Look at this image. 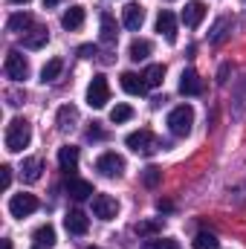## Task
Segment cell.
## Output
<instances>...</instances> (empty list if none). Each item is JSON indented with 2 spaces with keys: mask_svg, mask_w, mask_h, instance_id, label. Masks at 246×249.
<instances>
[{
  "mask_svg": "<svg viewBox=\"0 0 246 249\" xmlns=\"http://www.w3.org/2000/svg\"><path fill=\"white\" fill-rule=\"evenodd\" d=\"M29 139H32V124L26 122V119H12V122H9L6 136H3L9 154H20V151L29 145Z\"/></svg>",
  "mask_w": 246,
  "mask_h": 249,
  "instance_id": "cell-1",
  "label": "cell"
},
{
  "mask_svg": "<svg viewBox=\"0 0 246 249\" xmlns=\"http://www.w3.org/2000/svg\"><path fill=\"white\" fill-rule=\"evenodd\" d=\"M191 124H194V107L191 105H177L168 113V127H171L174 136H188L191 133Z\"/></svg>",
  "mask_w": 246,
  "mask_h": 249,
  "instance_id": "cell-2",
  "label": "cell"
},
{
  "mask_svg": "<svg viewBox=\"0 0 246 249\" xmlns=\"http://www.w3.org/2000/svg\"><path fill=\"white\" fill-rule=\"evenodd\" d=\"M127 148L133 151V154H142V157H148V154H154L157 148H159V142H157V136L148 130V127H142V130H133V133H127Z\"/></svg>",
  "mask_w": 246,
  "mask_h": 249,
  "instance_id": "cell-3",
  "label": "cell"
},
{
  "mask_svg": "<svg viewBox=\"0 0 246 249\" xmlns=\"http://www.w3.org/2000/svg\"><path fill=\"white\" fill-rule=\"evenodd\" d=\"M107 102H110V84H107V78L105 75H93V81L87 87V105L96 107V110H102Z\"/></svg>",
  "mask_w": 246,
  "mask_h": 249,
  "instance_id": "cell-4",
  "label": "cell"
},
{
  "mask_svg": "<svg viewBox=\"0 0 246 249\" xmlns=\"http://www.w3.org/2000/svg\"><path fill=\"white\" fill-rule=\"evenodd\" d=\"M3 72H6V78H12V81H23V78L29 75V61H26L18 50H12V53L6 55Z\"/></svg>",
  "mask_w": 246,
  "mask_h": 249,
  "instance_id": "cell-5",
  "label": "cell"
},
{
  "mask_svg": "<svg viewBox=\"0 0 246 249\" xmlns=\"http://www.w3.org/2000/svg\"><path fill=\"white\" fill-rule=\"evenodd\" d=\"M35 209H38V197H35V194L20 191V194H12V200H9V212H12V217H29Z\"/></svg>",
  "mask_w": 246,
  "mask_h": 249,
  "instance_id": "cell-6",
  "label": "cell"
},
{
  "mask_svg": "<svg viewBox=\"0 0 246 249\" xmlns=\"http://www.w3.org/2000/svg\"><path fill=\"white\" fill-rule=\"evenodd\" d=\"M96 171L105 174V177H119L124 171V160L116 151H107V154H102V157L96 160Z\"/></svg>",
  "mask_w": 246,
  "mask_h": 249,
  "instance_id": "cell-7",
  "label": "cell"
},
{
  "mask_svg": "<svg viewBox=\"0 0 246 249\" xmlns=\"http://www.w3.org/2000/svg\"><path fill=\"white\" fill-rule=\"evenodd\" d=\"M93 214H96L99 220H113V217L119 214L116 197H110V194H96V197H93Z\"/></svg>",
  "mask_w": 246,
  "mask_h": 249,
  "instance_id": "cell-8",
  "label": "cell"
},
{
  "mask_svg": "<svg viewBox=\"0 0 246 249\" xmlns=\"http://www.w3.org/2000/svg\"><path fill=\"white\" fill-rule=\"evenodd\" d=\"M157 32H159V35H165V41H168V44H174V41H177V18H174V12L162 9V12L157 15Z\"/></svg>",
  "mask_w": 246,
  "mask_h": 249,
  "instance_id": "cell-9",
  "label": "cell"
},
{
  "mask_svg": "<svg viewBox=\"0 0 246 249\" xmlns=\"http://www.w3.org/2000/svg\"><path fill=\"white\" fill-rule=\"evenodd\" d=\"M203 18H206V6H203V0H191V3H185L183 23L188 26V29H197V26L203 23Z\"/></svg>",
  "mask_w": 246,
  "mask_h": 249,
  "instance_id": "cell-10",
  "label": "cell"
},
{
  "mask_svg": "<svg viewBox=\"0 0 246 249\" xmlns=\"http://www.w3.org/2000/svg\"><path fill=\"white\" fill-rule=\"evenodd\" d=\"M64 226H67V232H70V235H84V232L90 229V220H87V214H84V212L72 209V212H67Z\"/></svg>",
  "mask_w": 246,
  "mask_h": 249,
  "instance_id": "cell-11",
  "label": "cell"
},
{
  "mask_svg": "<svg viewBox=\"0 0 246 249\" xmlns=\"http://www.w3.org/2000/svg\"><path fill=\"white\" fill-rule=\"evenodd\" d=\"M122 23L127 26V29L136 32V29L145 23V9H142L139 3H127V6L122 9Z\"/></svg>",
  "mask_w": 246,
  "mask_h": 249,
  "instance_id": "cell-12",
  "label": "cell"
},
{
  "mask_svg": "<svg viewBox=\"0 0 246 249\" xmlns=\"http://www.w3.org/2000/svg\"><path fill=\"white\" fill-rule=\"evenodd\" d=\"M47 41H50V29L47 26H38V23L23 35V47L26 50H41V47H47Z\"/></svg>",
  "mask_w": 246,
  "mask_h": 249,
  "instance_id": "cell-13",
  "label": "cell"
},
{
  "mask_svg": "<svg viewBox=\"0 0 246 249\" xmlns=\"http://www.w3.org/2000/svg\"><path fill=\"white\" fill-rule=\"evenodd\" d=\"M180 93L183 96H200L203 93V81H200V75L194 70H183V75H180Z\"/></svg>",
  "mask_w": 246,
  "mask_h": 249,
  "instance_id": "cell-14",
  "label": "cell"
},
{
  "mask_svg": "<svg viewBox=\"0 0 246 249\" xmlns=\"http://www.w3.org/2000/svg\"><path fill=\"white\" fill-rule=\"evenodd\" d=\"M58 165H61V171H67V174L78 171V148H75V145L58 148Z\"/></svg>",
  "mask_w": 246,
  "mask_h": 249,
  "instance_id": "cell-15",
  "label": "cell"
},
{
  "mask_svg": "<svg viewBox=\"0 0 246 249\" xmlns=\"http://www.w3.org/2000/svg\"><path fill=\"white\" fill-rule=\"evenodd\" d=\"M61 26L67 29V32L81 29V26H84V9H81V6H70V9L61 15Z\"/></svg>",
  "mask_w": 246,
  "mask_h": 249,
  "instance_id": "cell-16",
  "label": "cell"
},
{
  "mask_svg": "<svg viewBox=\"0 0 246 249\" xmlns=\"http://www.w3.org/2000/svg\"><path fill=\"white\" fill-rule=\"evenodd\" d=\"M64 188H67V194H70L72 200H87V197L93 194V186H90L87 180H78V177H70V180L64 183Z\"/></svg>",
  "mask_w": 246,
  "mask_h": 249,
  "instance_id": "cell-17",
  "label": "cell"
},
{
  "mask_svg": "<svg viewBox=\"0 0 246 249\" xmlns=\"http://www.w3.org/2000/svg\"><path fill=\"white\" fill-rule=\"evenodd\" d=\"M32 26H35V20H32L29 12H15V15L6 20V29H9V32H23V35H26Z\"/></svg>",
  "mask_w": 246,
  "mask_h": 249,
  "instance_id": "cell-18",
  "label": "cell"
},
{
  "mask_svg": "<svg viewBox=\"0 0 246 249\" xmlns=\"http://www.w3.org/2000/svg\"><path fill=\"white\" fill-rule=\"evenodd\" d=\"M122 90L130 93V96H145L148 84H145V78L136 75V72H122Z\"/></svg>",
  "mask_w": 246,
  "mask_h": 249,
  "instance_id": "cell-19",
  "label": "cell"
},
{
  "mask_svg": "<svg viewBox=\"0 0 246 249\" xmlns=\"http://www.w3.org/2000/svg\"><path fill=\"white\" fill-rule=\"evenodd\" d=\"M41 174H44V162H41L38 157H29V160H23L20 177H23L26 183H38V180H41Z\"/></svg>",
  "mask_w": 246,
  "mask_h": 249,
  "instance_id": "cell-20",
  "label": "cell"
},
{
  "mask_svg": "<svg viewBox=\"0 0 246 249\" xmlns=\"http://www.w3.org/2000/svg\"><path fill=\"white\" fill-rule=\"evenodd\" d=\"M116 35H119V26H116L113 15H110V12H102V41H105V44H113Z\"/></svg>",
  "mask_w": 246,
  "mask_h": 249,
  "instance_id": "cell-21",
  "label": "cell"
},
{
  "mask_svg": "<svg viewBox=\"0 0 246 249\" xmlns=\"http://www.w3.org/2000/svg\"><path fill=\"white\" fill-rule=\"evenodd\" d=\"M133 232L139 235V238H157L159 232H162V220L157 217V220H139L136 226H133Z\"/></svg>",
  "mask_w": 246,
  "mask_h": 249,
  "instance_id": "cell-22",
  "label": "cell"
},
{
  "mask_svg": "<svg viewBox=\"0 0 246 249\" xmlns=\"http://www.w3.org/2000/svg\"><path fill=\"white\" fill-rule=\"evenodd\" d=\"M61 70H64L61 58H50V61L44 64V70H41V81H44V84H47V81H55V78L61 75Z\"/></svg>",
  "mask_w": 246,
  "mask_h": 249,
  "instance_id": "cell-23",
  "label": "cell"
},
{
  "mask_svg": "<svg viewBox=\"0 0 246 249\" xmlns=\"http://www.w3.org/2000/svg\"><path fill=\"white\" fill-rule=\"evenodd\" d=\"M142 78H145V84H148V87H159V84H162V78H165V67H162V64H151V67L145 70V75H142Z\"/></svg>",
  "mask_w": 246,
  "mask_h": 249,
  "instance_id": "cell-24",
  "label": "cell"
},
{
  "mask_svg": "<svg viewBox=\"0 0 246 249\" xmlns=\"http://www.w3.org/2000/svg\"><path fill=\"white\" fill-rule=\"evenodd\" d=\"M151 50H154V47H151V41H142V38H139V41H133V44H130V50H127V53H130V58H133V61H145V58L151 55Z\"/></svg>",
  "mask_w": 246,
  "mask_h": 249,
  "instance_id": "cell-25",
  "label": "cell"
},
{
  "mask_svg": "<svg viewBox=\"0 0 246 249\" xmlns=\"http://www.w3.org/2000/svg\"><path fill=\"white\" fill-rule=\"evenodd\" d=\"M35 244H38V247H53V244H55V229H53L50 223L38 226V229H35Z\"/></svg>",
  "mask_w": 246,
  "mask_h": 249,
  "instance_id": "cell-26",
  "label": "cell"
},
{
  "mask_svg": "<svg viewBox=\"0 0 246 249\" xmlns=\"http://www.w3.org/2000/svg\"><path fill=\"white\" fill-rule=\"evenodd\" d=\"M75 119H78V110H75L72 105H64L61 110H58V119H55V122H58V127H61V130H67V127H72V122H75Z\"/></svg>",
  "mask_w": 246,
  "mask_h": 249,
  "instance_id": "cell-27",
  "label": "cell"
},
{
  "mask_svg": "<svg viewBox=\"0 0 246 249\" xmlns=\"http://www.w3.org/2000/svg\"><path fill=\"white\" fill-rule=\"evenodd\" d=\"M191 244H194V249H217V247H220V241H217L211 232H200Z\"/></svg>",
  "mask_w": 246,
  "mask_h": 249,
  "instance_id": "cell-28",
  "label": "cell"
},
{
  "mask_svg": "<svg viewBox=\"0 0 246 249\" xmlns=\"http://www.w3.org/2000/svg\"><path fill=\"white\" fill-rule=\"evenodd\" d=\"M159 180H162V171H159L157 165H148V168L142 171V183H145L148 188H157L159 186Z\"/></svg>",
  "mask_w": 246,
  "mask_h": 249,
  "instance_id": "cell-29",
  "label": "cell"
},
{
  "mask_svg": "<svg viewBox=\"0 0 246 249\" xmlns=\"http://www.w3.org/2000/svg\"><path fill=\"white\" fill-rule=\"evenodd\" d=\"M130 116H133V107H130V105H116V107L110 110V122H113V124L127 122Z\"/></svg>",
  "mask_w": 246,
  "mask_h": 249,
  "instance_id": "cell-30",
  "label": "cell"
},
{
  "mask_svg": "<svg viewBox=\"0 0 246 249\" xmlns=\"http://www.w3.org/2000/svg\"><path fill=\"white\" fill-rule=\"evenodd\" d=\"M142 249H177V241H174V238H159V235H157V238H148Z\"/></svg>",
  "mask_w": 246,
  "mask_h": 249,
  "instance_id": "cell-31",
  "label": "cell"
},
{
  "mask_svg": "<svg viewBox=\"0 0 246 249\" xmlns=\"http://www.w3.org/2000/svg\"><path fill=\"white\" fill-rule=\"evenodd\" d=\"M226 29H229V18H220V20L214 23V29H211V44H223Z\"/></svg>",
  "mask_w": 246,
  "mask_h": 249,
  "instance_id": "cell-32",
  "label": "cell"
},
{
  "mask_svg": "<svg viewBox=\"0 0 246 249\" xmlns=\"http://www.w3.org/2000/svg\"><path fill=\"white\" fill-rule=\"evenodd\" d=\"M0 183H3V188H9V183H12V168L9 165L0 168Z\"/></svg>",
  "mask_w": 246,
  "mask_h": 249,
  "instance_id": "cell-33",
  "label": "cell"
},
{
  "mask_svg": "<svg viewBox=\"0 0 246 249\" xmlns=\"http://www.w3.org/2000/svg\"><path fill=\"white\" fill-rule=\"evenodd\" d=\"M96 53H99V50H96V47H93V44H84V47H81V50H78V55H81V58H93V55H96Z\"/></svg>",
  "mask_w": 246,
  "mask_h": 249,
  "instance_id": "cell-34",
  "label": "cell"
},
{
  "mask_svg": "<svg viewBox=\"0 0 246 249\" xmlns=\"http://www.w3.org/2000/svg\"><path fill=\"white\" fill-rule=\"evenodd\" d=\"M229 70H232L229 64H223V67H220V72H217V81H220V84H226V78H229Z\"/></svg>",
  "mask_w": 246,
  "mask_h": 249,
  "instance_id": "cell-35",
  "label": "cell"
},
{
  "mask_svg": "<svg viewBox=\"0 0 246 249\" xmlns=\"http://www.w3.org/2000/svg\"><path fill=\"white\" fill-rule=\"evenodd\" d=\"M157 209H159V212H171V209H174V206H171V203H168V200H157Z\"/></svg>",
  "mask_w": 246,
  "mask_h": 249,
  "instance_id": "cell-36",
  "label": "cell"
},
{
  "mask_svg": "<svg viewBox=\"0 0 246 249\" xmlns=\"http://www.w3.org/2000/svg\"><path fill=\"white\" fill-rule=\"evenodd\" d=\"M58 3H61V0H44V6H47V9H55Z\"/></svg>",
  "mask_w": 246,
  "mask_h": 249,
  "instance_id": "cell-37",
  "label": "cell"
},
{
  "mask_svg": "<svg viewBox=\"0 0 246 249\" xmlns=\"http://www.w3.org/2000/svg\"><path fill=\"white\" fill-rule=\"evenodd\" d=\"M3 249H12V241H3Z\"/></svg>",
  "mask_w": 246,
  "mask_h": 249,
  "instance_id": "cell-38",
  "label": "cell"
},
{
  "mask_svg": "<svg viewBox=\"0 0 246 249\" xmlns=\"http://www.w3.org/2000/svg\"><path fill=\"white\" fill-rule=\"evenodd\" d=\"M12 3H29V0H12Z\"/></svg>",
  "mask_w": 246,
  "mask_h": 249,
  "instance_id": "cell-39",
  "label": "cell"
},
{
  "mask_svg": "<svg viewBox=\"0 0 246 249\" xmlns=\"http://www.w3.org/2000/svg\"><path fill=\"white\" fill-rule=\"evenodd\" d=\"M90 249H96V247H90Z\"/></svg>",
  "mask_w": 246,
  "mask_h": 249,
  "instance_id": "cell-40",
  "label": "cell"
}]
</instances>
